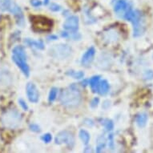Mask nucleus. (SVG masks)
Returning <instances> with one entry per match:
<instances>
[{"instance_id": "obj_1", "label": "nucleus", "mask_w": 153, "mask_h": 153, "mask_svg": "<svg viewBox=\"0 0 153 153\" xmlns=\"http://www.w3.org/2000/svg\"><path fill=\"white\" fill-rule=\"evenodd\" d=\"M82 100V95L75 85L72 84L62 91L59 97V101L62 105L66 108H73L78 107Z\"/></svg>"}, {"instance_id": "obj_2", "label": "nucleus", "mask_w": 153, "mask_h": 153, "mask_svg": "<svg viewBox=\"0 0 153 153\" xmlns=\"http://www.w3.org/2000/svg\"><path fill=\"white\" fill-rule=\"evenodd\" d=\"M126 20L129 21L133 25V36L134 37H140L143 35L145 31V25L143 21V15L138 10H130L123 16Z\"/></svg>"}, {"instance_id": "obj_3", "label": "nucleus", "mask_w": 153, "mask_h": 153, "mask_svg": "<svg viewBox=\"0 0 153 153\" xmlns=\"http://www.w3.org/2000/svg\"><path fill=\"white\" fill-rule=\"evenodd\" d=\"M12 60L17 65V67L24 74L26 77L30 75V68L27 63V55H26L24 48L22 46H16L12 50Z\"/></svg>"}, {"instance_id": "obj_4", "label": "nucleus", "mask_w": 153, "mask_h": 153, "mask_svg": "<svg viewBox=\"0 0 153 153\" xmlns=\"http://www.w3.org/2000/svg\"><path fill=\"white\" fill-rule=\"evenodd\" d=\"M1 120L5 128L15 129L21 124L22 116L19 111H18L16 109H10L3 114Z\"/></svg>"}, {"instance_id": "obj_5", "label": "nucleus", "mask_w": 153, "mask_h": 153, "mask_svg": "<svg viewBox=\"0 0 153 153\" xmlns=\"http://www.w3.org/2000/svg\"><path fill=\"white\" fill-rule=\"evenodd\" d=\"M33 30L37 32H47L50 31L52 28V21L48 18L42 16H36L32 19Z\"/></svg>"}, {"instance_id": "obj_6", "label": "nucleus", "mask_w": 153, "mask_h": 153, "mask_svg": "<svg viewBox=\"0 0 153 153\" xmlns=\"http://www.w3.org/2000/svg\"><path fill=\"white\" fill-rule=\"evenodd\" d=\"M71 53V48L67 44H56L49 49V54L52 57L59 59H63L67 58Z\"/></svg>"}, {"instance_id": "obj_7", "label": "nucleus", "mask_w": 153, "mask_h": 153, "mask_svg": "<svg viewBox=\"0 0 153 153\" xmlns=\"http://www.w3.org/2000/svg\"><path fill=\"white\" fill-rule=\"evenodd\" d=\"M55 141L56 144H65L70 148H72L75 145L74 136L68 131H63L58 133L55 137Z\"/></svg>"}, {"instance_id": "obj_8", "label": "nucleus", "mask_w": 153, "mask_h": 153, "mask_svg": "<svg viewBox=\"0 0 153 153\" xmlns=\"http://www.w3.org/2000/svg\"><path fill=\"white\" fill-rule=\"evenodd\" d=\"M8 12L11 13L12 15H15V19H16V22L19 26H23L24 25V15L23 12L21 7L18 5L17 3L12 1L11 5H10Z\"/></svg>"}, {"instance_id": "obj_9", "label": "nucleus", "mask_w": 153, "mask_h": 153, "mask_svg": "<svg viewBox=\"0 0 153 153\" xmlns=\"http://www.w3.org/2000/svg\"><path fill=\"white\" fill-rule=\"evenodd\" d=\"M27 95L30 102L34 103H36L39 102V93L37 87L35 85V83H28L27 84Z\"/></svg>"}, {"instance_id": "obj_10", "label": "nucleus", "mask_w": 153, "mask_h": 153, "mask_svg": "<svg viewBox=\"0 0 153 153\" xmlns=\"http://www.w3.org/2000/svg\"><path fill=\"white\" fill-rule=\"evenodd\" d=\"M131 7L126 0H118L114 6V11L119 17H123L130 10Z\"/></svg>"}, {"instance_id": "obj_11", "label": "nucleus", "mask_w": 153, "mask_h": 153, "mask_svg": "<svg viewBox=\"0 0 153 153\" xmlns=\"http://www.w3.org/2000/svg\"><path fill=\"white\" fill-rule=\"evenodd\" d=\"M63 28L68 31L75 32L79 28V19L75 15H71L63 23Z\"/></svg>"}, {"instance_id": "obj_12", "label": "nucleus", "mask_w": 153, "mask_h": 153, "mask_svg": "<svg viewBox=\"0 0 153 153\" xmlns=\"http://www.w3.org/2000/svg\"><path fill=\"white\" fill-rule=\"evenodd\" d=\"M95 49L93 47H91L83 55V57L81 59V64L84 66V67H87V66L89 65L92 62L93 59L95 57Z\"/></svg>"}, {"instance_id": "obj_13", "label": "nucleus", "mask_w": 153, "mask_h": 153, "mask_svg": "<svg viewBox=\"0 0 153 153\" xmlns=\"http://www.w3.org/2000/svg\"><path fill=\"white\" fill-rule=\"evenodd\" d=\"M148 114L145 112H142L138 114L136 116V124L138 125L139 128H144L147 124V122H148Z\"/></svg>"}, {"instance_id": "obj_14", "label": "nucleus", "mask_w": 153, "mask_h": 153, "mask_svg": "<svg viewBox=\"0 0 153 153\" xmlns=\"http://www.w3.org/2000/svg\"><path fill=\"white\" fill-rule=\"evenodd\" d=\"M109 90H110V86H109L108 81L103 79L100 82L98 86V91H97L100 93V95H106L109 92Z\"/></svg>"}, {"instance_id": "obj_15", "label": "nucleus", "mask_w": 153, "mask_h": 153, "mask_svg": "<svg viewBox=\"0 0 153 153\" xmlns=\"http://www.w3.org/2000/svg\"><path fill=\"white\" fill-rule=\"evenodd\" d=\"M24 43L28 45L29 47H33V48H37V49H39V50H43L44 48V44H43V41H35L33 40V39H26L24 40Z\"/></svg>"}, {"instance_id": "obj_16", "label": "nucleus", "mask_w": 153, "mask_h": 153, "mask_svg": "<svg viewBox=\"0 0 153 153\" xmlns=\"http://www.w3.org/2000/svg\"><path fill=\"white\" fill-rule=\"evenodd\" d=\"M100 75H95L89 79V84L93 92H96L98 91V86L100 83Z\"/></svg>"}, {"instance_id": "obj_17", "label": "nucleus", "mask_w": 153, "mask_h": 153, "mask_svg": "<svg viewBox=\"0 0 153 153\" xmlns=\"http://www.w3.org/2000/svg\"><path fill=\"white\" fill-rule=\"evenodd\" d=\"M106 142H107V140L103 136H100L97 139V145H96V152H100L101 151H103V148H105Z\"/></svg>"}, {"instance_id": "obj_18", "label": "nucleus", "mask_w": 153, "mask_h": 153, "mask_svg": "<svg viewBox=\"0 0 153 153\" xmlns=\"http://www.w3.org/2000/svg\"><path fill=\"white\" fill-rule=\"evenodd\" d=\"M79 136V138L81 139V140L83 141V143L85 145H88L89 141H90V135H89V133L85 130H80Z\"/></svg>"}, {"instance_id": "obj_19", "label": "nucleus", "mask_w": 153, "mask_h": 153, "mask_svg": "<svg viewBox=\"0 0 153 153\" xmlns=\"http://www.w3.org/2000/svg\"><path fill=\"white\" fill-rule=\"evenodd\" d=\"M13 0H0V10L8 11Z\"/></svg>"}, {"instance_id": "obj_20", "label": "nucleus", "mask_w": 153, "mask_h": 153, "mask_svg": "<svg viewBox=\"0 0 153 153\" xmlns=\"http://www.w3.org/2000/svg\"><path fill=\"white\" fill-rule=\"evenodd\" d=\"M67 75L72 77L76 79H79L84 77V73L83 71H68L67 72Z\"/></svg>"}, {"instance_id": "obj_21", "label": "nucleus", "mask_w": 153, "mask_h": 153, "mask_svg": "<svg viewBox=\"0 0 153 153\" xmlns=\"http://www.w3.org/2000/svg\"><path fill=\"white\" fill-rule=\"evenodd\" d=\"M101 124L105 128L107 131H111L114 128V123L112 120H111L109 119H103Z\"/></svg>"}, {"instance_id": "obj_22", "label": "nucleus", "mask_w": 153, "mask_h": 153, "mask_svg": "<svg viewBox=\"0 0 153 153\" xmlns=\"http://www.w3.org/2000/svg\"><path fill=\"white\" fill-rule=\"evenodd\" d=\"M58 88H52L51 89L50 93H49V97H48V100L50 103H52L55 100L57 95H58Z\"/></svg>"}, {"instance_id": "obj_23", "label": "nucleus", "mask_w": 153, "mask_h": 153, "mask_svg": "<svg viewBox=\"0 0 153 153\" xmlns=\"http://www.w3.org/2000/svg\"><path fill=\"white\" fill-rule=\"evenodd\" d=\"M143 78L147 80H151L153 79V71L152 70H147L143 74Z\"/></svg>"}, {"instance_id": "obj_24", "label": "nucleus", "mask_w": 153, "mask_h": 153, "mask_svg": "<svg viewBox=\"0 0 153 153\" xmlns=\"http://www.w3.org/2000/svg\"><path fill=\"white\" fill-rule=\"evenodd\" d=\"M41 140L44 142V143H50L51 140H52V136L50 133H46L43 136H42Z\"/></svg>"}, {"instance_id": "obj_25", "label": "nucleus", "mask_w": 153, "mask_h": 153, "mask_svg": "<svg viewBox=\"0 0 153 153\" xmlns=\"http://www.w3.org/2000/svg\"><path fill=\"white\" fill-rule=\"evenodd\" d=\"M50 10L51 11H55V12H57V11H59L61 10V6L57 4V3H51L50 6Z\"/></svg>"}, {"instance_id": "obj_26", "label": "nucleus", "mask_w": 153, "mask_h": 153, "mask_svg": "<svg viewBox=\"0 0 153 153\" xmlns=\"http://www.w3.org/2000/svg\"><path fill=\"white\" fill-rule=\"evenodd\" d=\"M108 146L111 149H113V148H114V136H113V134L108 135Z\"/></svg>"}, {"instance_id": "obj_27", "label": "nucleus", "mask_w": 153, "mask_h": 153, "mask_svg": "<svg viewBox=\"0 0 153 153\" xmlns=\"http://www.w3.org/2000/svg\"><path fill=\"white\" fill-rule=\"evenodd\" d=\"M30 129L32 131H35V132H39L40 131V128L39 126L35 124V123H32V124H30Z\"/></svg>"}, {"instance_id": "obj_28", "label": "nucleus", "mask_w": 153, "mask_h": 153, "mask_svg": "<svg viewBox=\"0 0 153 153\" xmlns=\"http://www.w3.org/2000/svg\"><path fill=\"white\" fill-rule=\"evenodd\" d=\"M30 4L34 7H39L42 5V1L41 0H30Z\"/></svg>"}, {"instance_id": "obj_29", "label": "nucleus", "mask_w": 153, "mask_h": 153, "mask_svg": "<svg viewBox=\"0 0 153 153\" xmlns=\"http://www.w3.org/2000/svg\"><path fill=\"white\" fill-rule=\"evenodd\" d=\"M99 102H100V100H99L98 97H95V98L93 99L92 100H91V107L92 108H96L97 106H98V103Z\"/></svg>"}, {"instance_id": "obj_30", "label": "nucleus", "mask_w": 153, "mask_h": 153, "mask_svg": "<svg viewBox=\"0 0 153 153\" xmlns=\"http://www.w3.org/2000/svg\"><path fill=\"white\" fill-rule=\"evenodd\" d=\"M19 105L21 106V108H23L24 111H27L28 110V106L27 104L26 103V102L23 100L20 99V100H19Z\"/></svg>"}, {"instance_id": "obj_31", "label": "nucleus", "mask_w": 153, "mask_h": 153, "mask_svg": "<svg viewBox=\"0 0 153 153\" xmlns=\"http://www.w3.org/2000/svg\"><path fill=\"white\" fill-rule=\"evenodd\" d=\"M84 124H86L88 127H92L94 125V122H93L92 120H90V119H85L84 121H83Z\"/></svg>"}, {"instance_id": "obj_32", "label": "nucleus", "mask_w": 153, "mask_h": 153, "mask_svg": "<svg viewBox=\"0 0 153 153\" xmlns=\"http://www.w3.org/2000/svg\"><path fill=\"white\" fill-rule=\"evenodd\" d=\"M48 39H52L53 40H55V39H58V37H57L56 35H51V36H49Z\"/></svg>"}, {"instance_id": "obj_33", "label": "nucleus", "mask_w": 153, "mask_h": 153, "mask_svg": "<svg viewBox=\"0 0 153 153\" xmlns=\"http://www.w3.org/2000/svg\"><path fill=\"white\" fill-rule=\"evenodd\" d=\"M43 3H44V5H48V3H49V0H44Z\"/></svg>"}, {"instance_id": "obj_34", "label": "nucleus", "mask_w": 153, "mask_h": 153, "mask_svg": "<svg viewBox=\"0 0 153 153\" xmlns=\"http://www.w3.org/2000/svg\"><path fill=\"white\" fill-rule=\"evenodd\" d=\"M113 1H114V0H113Z\"/></svg>"}]
</instances>
